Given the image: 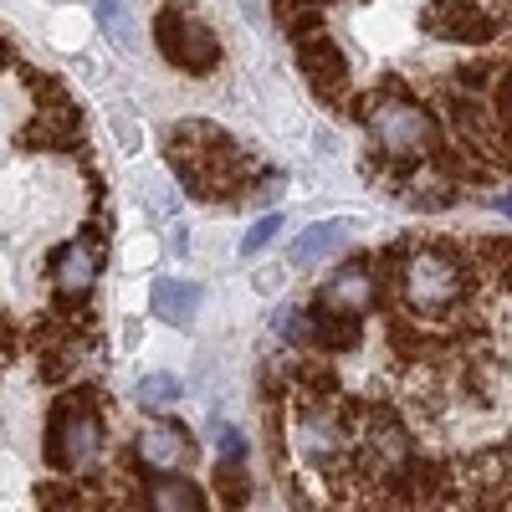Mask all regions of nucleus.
Listing matches in <instances>:
<instances>
[{
  "instance_id": "9",
  "label": "nucleus",
  "mask_w": 512,
  "mask_h": 512,
  "mask_svg": "<svg viewBox=\"0 0 512 512\" xmlns=\"http://www.w3.org/2000/svg\"><path fill=\"white\" fill-rule=\"evenodd\" d=\"M379 303V277L369 262H349V267H338L323 287H318V308H333V313H369Z\"/></svg>"
},
{
  "instance_id": "1",
  "label": "nucleus",
  "mask_w": 512,
  "mask_h": 512,
  "mask_svg": "<svg viewBox=\"0 0 512 512\" xmlns=\"http://www.w3.org/2000/svg\"><path fill=\"white\" fill-rule=\"evenodd\" d=\"M395 277H400L405 303L415 313H425V318L451 313L461 297H466V287H472L466 262H461V256H451V251H441V246H405Z\"/></svg>"
},
{
  "instance_id": "14",
  "label": "nucleus",
  "mask_w": 512,
  "mask_h": 512,
  "mask_svg": "<svg viewBox=\"0 0 512 512\" xmlns=\"http://www.w3.org/2000/svg\"><path fill=\"white\" fill-rule=\"evenodd\" d=\"M277 338H282L287 349H318V313L287 303V308L277 313Z\"/></svg>"
},
{
  "instance_id": "6",
  "label": "nucleus",
  "mask_w": 512,
  "mask_h": 512,
  "mask_svg": "<svg viewBox=\"0 0 512 512\" xmlns=\"http://www.w3.org/2000/svg\"><path fill=\"white\" fill-rule=\"evenodd\" d=\"M420 26L436 41H466V47H482V41L497 36V16L482 0H425Z\"/></svg>"
},
{
  "instance_id": "12",
  "label": "nucleus",
  "mask_w": 512,
  "mask_h": 512,
  "mask_svg": "<svg viewBox=\"0 0 512 512\" xmlns=\"http://www.w3.org/2000/svg\"><path fill=\"white\" fill-rule=\"evenodd\" d=\"M200 313V287L185 277H159L154 282V318L164 323H190Z\"/></svg>"
},
{
  "instance_id": "20",
  "label": "nucleus",
  "mask_w": 512,
  "mask_h": 512,
  "mask_svg": "<svg viewBox=\"0 0 512 512\" xmlns=\"http://www.w3.org/2000/svg\"><path fill=\"white\" fill-rule=\"evenodd\" d=\"M277 231H282V216H262V221H251V231L241 236V256H246V262H251L256 251H267Z\"/></svg>"
},
{
  "instance_id": "21",
  "label": "nucleus",
  "mask_w": 512,
  "mask_h": 512,
  "mask_svg": "<svg viewBox=\"0 0 512 512\" xmlns=\"http://www.w3.org/2000/svg\"><path fill=\"white\" fill-rule=\"evenodd\" d=\"M108 123H113V139H118V149H123V154H139L144 134H139V123L128 118V108H113V113H108Z\"/></svg>"
},
{
  "instance_id": "10",
  "label": "nucleus",
  "mask_w": 512,
  "mask_h": 512,
  "mask_svg": "<svg viewBox=\"0 0 512 512\" xmlns=\"http://www.w3.org/2000/svg\"><path fill=\"white\" fill-rule=\"evenodd\" d=\"M359 226L344 216V221H313L303 236L292 241V267H318V262H328V256L344 246L349 236H354Z\"/></svg>"
},
{
  "instance_id": "2",
  "label": "nucleus",
  "mask_w": 512,
  "mask_h": 512,
  "mask_svg": "<svg viewBox=\"0 0 512 512\" xmlns=\"http://www.w3.org/2000/svg\"><path fill=\"white\" fill-rule=\"evenodd\" d=\"M364 123H369V139L379 144V154H390L395 164H415L425 154H436V139H441L436 113L415 98H400V93L374 98Z\"/></svg>"
},
{
  "instance_id": "24",
  "label": "nucleus",
  "mask_w": 512,
  "mask_h": 512,
  "mask_svg": "<svg viewBox=\"0 0 512 512\" xmlns=\"http://www.w3.org/2000/svg\"><path fill=\"white\" fill-rule=\"evenodd\" d=\"M502 118L512 123V77H507V88H502Z\"/></svg>"
},
{
  "instance_id": "17",
  "label": "nucleus",
  "mask_w": 512,
  "mask_h": 512,
  "mask_svg": "<svg viewBox=\"0 0 512 512\" xmlns=\"http://www.w3.org/2000/svg\"><path fill=\"white\" fill-rule=\"evenodd\" d=\"M180 395H185V384L175 379V374H144L139 379V390H134V400L144 405V410H175L180 405Z\"/></svg>"
},
{
  "instance_id": "7",
  "label": "nucleus",
  "mask_w": 512,
  "mask_h": 512,
  "mask_svg": "<svg viewBox=\"0 0 512 512\" xmlns=\"http://www.w3.org/2000/svg\"><path fill=\"white\" fill-rule=\"evenodd\" d=\"M190 451H195V441L180 420H149L134 436V461L144 472H180L190 461Z\"/></svg>"
},
{
  "instance_id": "5",
  "label": "nucleus",
  "mask_w": 512,
  "mask_h": 512,
  "mask_svg": "<svg viewBox=\"0 0 512 512\" xmlns=\"http://www.w3.org/2000/svg\"><path fill=\"white\" fill-rule=\"evenodd\" d=\"M292 52H297V67L308 72V82H313L318 98L338 103V98L349 93V62H344L338 41L328 36V26H323L318 16L297 11V21H292Z\"/></svg>"
},
{
  "instance_id": "26",
  "label": "nucleus",
  "mask_w": 512,
  "mask_h": 512,
  "mask_svg": "<svg viewBox=\"0 0 512 512\" xmlns=\"http://www.w3.org/2000/svg\"><path fill=\"white\" fill-rule=\"evenodd\" d=\"M0 67H6V41H0Z\"/></svg>"
},
{
  "instance_id": "25",
  "label": "nucleus",
  "mask_w": 512,
  "mask_h": 512,
  "mask_svg": "<svg viewBox=\"0 0 512 512\" xmlns=\"http://www.w3.org/2000/svg\"><path fill=\"white\" fill-rule=\"evenodd\" d=\"M497 210H502V216L512 221V195H497Z\"/></svg>"
},
{
  "instance_id": "8",
  "label": "nucleus",
  "mask_w": 512,
  "mask_h": 512,
  "mask_svg": "<svg viewBox=\"0 0 512 512\" xmlns=\"http://www.w3.org/2000/svg\"><path fill=\"white\" fill-rule=\"evenodd\" d=\"M98 267H103V241L98 236H77V241H67L52 256V282H57V292L67 297V303H77V297L93 292Z\"/></svg>"
},
{
  "instance_id": "3",
  "label": "nucleus",
  "mask_w": 512,
  "mask_h": 512,
  "mask_svg": "<svg viewBox=\"0 0 512 512\" xmlns=\"http://www.w3.org/2000/svg\"><path fill=\"white\" fill-rule=\"evenodd\" d=\"M98 451H103V420H98L93 395L57 400L47 420V461L57 472H82L88 461H98Z\"/></svg>"
},
{
  "instance_id": "16",
  "label": "nucleus",
  "mask_w": 512,
  "mask_h": 512,
  "mask_svg": "<svg viewBox=\"0 0 512 512\" xmlns=\"http://www.w3.org/2000/svg\"><path fill=\"white\" fill-rule=\"evenodd\" d=\"M88 482H72V477H57V482H41L36 487V507L41 512H82L88 507Z\"/></svg>"
},
{
  "instance_id": "23",
  "label": "nucleus",
  "mask_w": 512,
  "mask_h": 512,
  "mask_svg": "<svg viewBox=\"0 0 512 512\" xmlns=\"http://www.w3.org/2000/svg\"><path fill=\"white\" fill-rule=\"evenodd\" d=\"M0 349H6V354H11V349H16V328H11V323H6V318H0Z\"/></svg>"
},
{
  "instance_id": "15",
  "label": "nucleus",
  "mask_w": 512,
  "mask_h": 512,
  "mask_svg": "<svg viewBox=\"0 0 512 512\" xmlns=\"http://www.w3.org/2000/svg\"><path fill=\"white\" fill-rule=\"evenodd\" d=\"M251 477H246V461H216V502L226 512H241L251 502Z\"/></svg>"
},
{
  "instance_id": "19",
  "label": "nucleus",
  "mask_w": 512,
  "mask_h": 512,
  "mask_svg": "<svg viewBox=\"0 0 512 512\" xmlns=\"http://www.w3.org/2000/svg\"><path fill=\"white\" fill-rule=\"evenodd\" d=\"M210 441H216V461H246V436L236 431L231 420L210 425Z\"/></svg>"
},
{
  "instance_id": "11",
  "label": "nucleus",
  "mask_w": 512,
  "mask_h": 512,
  "mask_svg": "<svg viewBox=\"0 0 512 512\" xmlns=\"http://www.w3.org/2000/svg\"><path fill=\"white\" fill-rule=\"evenodd\" d=\"M144 507L149 512H205V492L180 472H159L144 492Z\"/></svg>"
},
{
  "instance_id": "13",
  "label": "nucleus",
  "mask_w": 512,
  "mask_h": 512,
  "mask_svg": "<svg viewBox=\"0 0 512 512\" xmlns=\"http://www.w3.org/2000/svg\"><path fill=\"white\" fill-rule=\"evenodd\" d=\"M313 313H318V349L323 354H354L364 344L359 313H333V308H313Z\"/></svg>"
},
{
  "instance_id": "4",
  "label": "nucleus",
  "mask_w": 512,
  "mask_h": 512,
  "mask_svg": "<svg viewBox=\"0 0 512 512\" xmlns=\"http://www.w3.org/2000/svg\"><path fill=\"white\" fill-rule=\"evenodd\" d=\"M154 41H159L164 62H175V67L190 72V77H210V72L221 67V41H216V31H210L205 21H195L190 11H180V6H164V11L154 16Z\"/></svg>"
},
{
  "instance_id": "18",
  "label": "nucleus",
  "mask_w": 512,
  "mask_h": 512,
  "mask_svg": "<svg viewBox=\"0 0 512 512\" xmlns=\"http://www.w3.org/2000/svg\"><path fill=\"white\" fill-rule=\"evenodd\" d=\"M93 16L103 21V31H108V41H113L118 52L134 47V31H128V16H123V0H93Z\"/></svg>"
},
{
  "instance_id": "22",
  "label": "nucleus",
  "mask_w": 512,
  "mask_h": 512,
  "mask_svg": "<svg viewBox=\"0 0 512 512\" xmlns=\"http://www.w3.org/2000/svg\"><path fill=\"white\" fill-rule=\"evenodd\" d=\"M456 82H461L466 93H482V88H487L492 77H487V67H461V72H456Z\"/></svg>"
}]
</instances>
